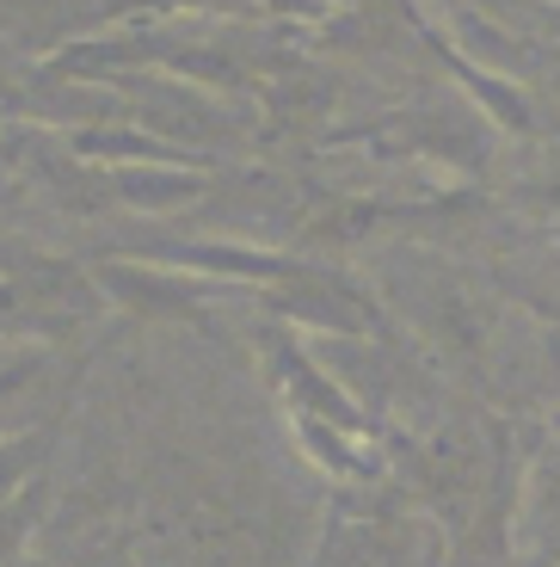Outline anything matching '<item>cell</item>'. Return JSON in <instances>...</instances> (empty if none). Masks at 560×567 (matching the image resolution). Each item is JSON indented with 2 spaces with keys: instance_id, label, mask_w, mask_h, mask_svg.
<instances>
[{
  "instance_id": "6da1fadb",
  "label": "cell",
  "mask_w": 560,
  "mask_h": 567,
  "mask_svg": "<svg viewBox=\"0 0 560 567\" xmlns=\"http://www.w3.org/2000/svg\"><path fill=\"white\" fill-rule=\"evenodd\" d=\"M266 358H271V377H278V389L290 395V413H314V420L339 425V432H357V439H370V413L351 401V389L339 383L326 364H314L309 340L302 333H290L283 321L266 327Z\"/></svg>"
},
{
  "instance_id": "7a4b0ae2",
  "label": "cell",
  "mask_w": 560,
  "mask_h": 567,
  "mask_svg": "<svg viewBox=\"0 0 560 567\" xmlns=\"http://www.w3.org/2000/svg\"><path fill=\"white\" fill-rule=\"evenodd\" d=\"M93 284H98V297H112L117 309L155 315V321H197V290H204V278L148 266V259H117V266L98 259Z\"/></svg>"
},
{
  "instance_id": "3957f363",
  "label": "cell",
  "mask_w": 560,
  "mask_h": 567,
  "mask_svg": "<svg viewBox=\"0 0 560 567\" xmlns=\"http://www.w3.org/2000/svg\"><path fill=\"white\" fill-rule=\"evenodd\" d=\"M210 185V167H105V192L129 210H185Z\"/></svg>"
},
{
  "instance_id": "277c9868",
  "label": "cell",
  "mask_w": 560,
  "mask_h": 567,
  "mask_svg": "<svg viewBox=\"0 0 560 567\" xmlns=\"http://www.w3.org/2000/svg\"><path fill=\"white\" fill-rule=\"evenodd\" d=\"M7 567H43V561H38V555H19V561H7Z\"/></svg>"
},
{
  "instance_id": "5b68a950",
  "label": "cell",
  "mask_w": 560,
  "mask_h": 567,
  "mask_svg": "<svg viewBox=\"0 0 560 567\" xmlns=\"http://www.w3.org/2000/svg\"><path fill=\"white\" fill-rule=\"evenodd\" d=\"M7 173H13V167H7V155H0V185H7Z\"/></svg>"
}]
</instances>
